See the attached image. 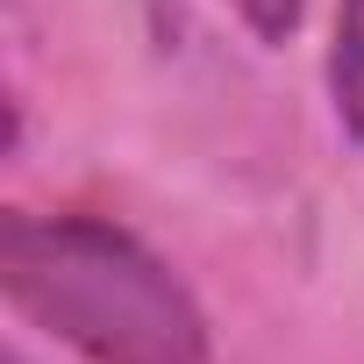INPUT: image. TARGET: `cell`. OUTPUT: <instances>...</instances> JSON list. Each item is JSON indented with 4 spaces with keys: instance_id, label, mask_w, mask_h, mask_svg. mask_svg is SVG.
I'll return each instance as SVG.
<instances>
[{
    "instance_id": "1",
    "label": "cell",
    "mask_w": 364,
    "mask_h": 364,
    "mask_svg": "<svg viewBox=\"0 0 364 364\" xmlns=\"http://www.w3.org/2000/svg\"><path fill=\"white\" fill-rule=\"evenodd\" d=\"M0 286L15 314L93 364H215V336L186 279L100 215L15 208L0 222Z\"/></svg>"
},
{
    "instance_id": "2",
    "label": "cell",
    "mask_w": 364,
    "mask_h": 364,
    "mask_svg": "<svg viewBox=\"0 0 364 364\" xmlns=\"http://www.w3.org/2000/svg\"><path fill=\"white\" fill-rule=\"evenodd\" d=\"M328 93H336V122H343V129H350V143L364 150V0H343V8H336Z\"/></svg>"
},
{
    "instance_id": "3",
    "label": "cell",
    "mask_w": 364,
    "mask_h": 364,
    "mask_svg": "<svg viewBox=\"0 0 364 364\" xmlns=\"http://www.w3.org/2000/svg\"><path fill=\"white\" fill-rule=\"evenodd\" d=\"M229 8H236V22L257 43H286L300 29V15H307V0H229Z\"/></svg>"
}]
</instances>
